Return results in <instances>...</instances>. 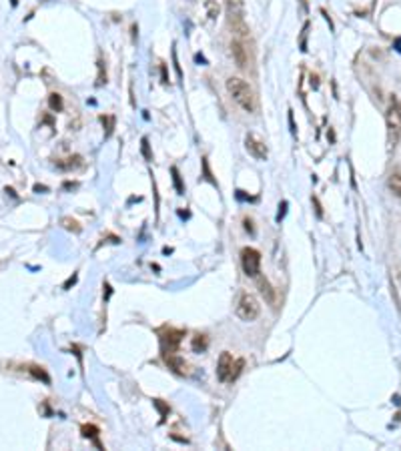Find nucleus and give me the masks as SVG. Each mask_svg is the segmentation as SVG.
<instances>
[{
  "mask_svg": "<svg viewBox=\"0 0 401 451\" xmlns=\"http://www.w3.org/2000/svg\"><path fill=\"white\" fill-rule=\"evenodd\" d=\"M227 91L233 97V101L243 109L245 113H255L257 111V97L255 91L249 87V83H245L239 77H231L227 79Z\"/></svg>",
  "mask_w": 401,
  "mask_h": 451,
  "instance_id": "nucleus-1",
  "label": "nucleus"
},
{
  "mask_svg": "<svg viewBox=\"0 0 401 451\" xmlns=\"http://www.w3.org/2000/svg\"><path fill=\"white\" fill-rule=\"evenodd\" d=\"M235 313H237V317L241 321H255L259 317V313H261V305H259V301L251 293H243L239 297Z\"/></svg>",
  "mask_w": 401,
  "mask_h": 451,
  "instance_id": "nucleus-2",
  "label": "nucleus"
},
{
  "mask_svg": "<svg viewBox=\"0 0 401 451\" xmlns=\"http://www.w3.org/2000/svg\"><path fill=\"white\" fill-rule=\"evenodd\" d=\"M247 40H249V36H233V40H231V54L239 68H247L253 60Z\"/></svg>",
  "mask_w": 401,
  "mask_h": 451,
  "instance_id": "nucleus-3",
  "label": "nucleus"
},
{
  "mask_svg": "<svg viewBox=\"0 0 401 451\" xmlns=\"http://www.w3.org/2000/svg\"><path fill=\"white\" fill-rule=\"evenodd\" d=\"M241 265L247 277H259L261 273V253L253 247H245L241 251Z\"/></svg>",
  "mask_w": 401,
  "mask_h": 451,
  "instance_id": "nucleus-4",
  "label": "nucleus"
},
{
  "mask_svg": "<svg viewBox=\"0 0 401 451\" xmlns=\"http://www.w3.org/2000/svg\"><path fill=\"white\" fill-rule=\"evenodd\" d=\"M158 335H160V343H163V353H171V351L179 349V345L185 337V331L175 329V327H165Z\"/></svg>",
  "mask_w": 401,
  "mask_h": 451,
  "instance_id": "nucleus-5",
  "label": "nucleus"
},
{
  "mask_svg": "<svg viewBox=\"0 0 401 451\" xmlns=\"http://www.w3.org/2000/svg\"><path fill=\"white\" fill-rule=\"evenodd\" d=\"M245 148H247V153H249L253 159H257V161H267V146H265V142H263L257 134L247 132V136H245Z\"/></svg>",
  "mask_w": 401,
  "mask_h": 451,
  "instance_id": "nucleus-6",
  "label": "nucleus"
},
{
  "mask_svg": "<svg viewBox=\"0 0 401 451\" xmlns=\"http://www.w3.org/2000/svg\"><path fill=\"white\" fill-rule=\"evenodd\" d=\"M233 355L231 353H221V357H219V363H217V379L221 381V383H229V379H231V369H233Z\"/></svg>",
  "mask_w": 401,
  "mask_h": 451,
  "instance_id": "nucleus-7",
  "label": "nucleus"
},
{
  "mask_svg": "<svg viewBox=\"0 0 401 451\" xmlns=\"http://www.w3.org/2000/svg\"><path fill=\"white\" fill-rule=\"evenodd\" d=\"M163 359H165V363L169 365V369H173L177 375H187V373H189V365H187V361H185L181 355H177L175 351H171V353H163Z\"/></svg>",
  "mask_w": 401,
  "mask_h": 451,
  "instance_id": "nucleus-8",
  "label": "nucleus"
},
{
  "mask_svg": "<svg viewBox=\"0 0 401 451\" xmlns=\"http://www.w3.org/2000/svg\"><path fill=\"white\" fill-rule=\"evenodd\" d=\"M83 437H87V439H91L95 445H97V449H103V443H101V439H99V427L97 425H83Z\"/></svg>",
  "mask_w": 401,
  "mask_h": 451,
  "instance_id": "nucleus-9",
  "label": "nucleus"
},
{
  "mask_svg": "<svg viewBox=\"0 0 401 451\" xmlns=\"http://www.w3.org/2000/svg\"><path fill=\"white\" fill-rule=\"evenodd\" d=\"M259 287H261V295L269 301L271 305H275V301H277V291L269 285V281H267V279H259Z\"/></svg>",
  "mask_w": 401,
  "mask_h": 451,
  "instance_id": "nucleus-10",
  "label": "nucleus"
},
{
  "mask_svg": "<svg viewBox=\"0 0 401 451\" xmlns=\"http://www.w3.org/2000/svg\"><path fill=\"white\" fill-rule=\"evenodd\" d=\"M207 347H209V339H207V335L197 333V335L191 339V349H193L195 353H203V351H207Z\"/></svg>",
  "mask_w": 401,
  "mask_h": 451,
  "instance_id": "nucleus-11",
  "label": "nucleus"
},
{
  "mask_svg": "<svg viewBox=\"0 0 401 451\" xmlns=\"http://www.w3.org/2000/svg\"><path fill=\"white\" fill-rule=\"evenodd\" d=\"M26 371L32 375L34 379H40L42 383H50V377H48V373L44 371V367H38V365H26Z\"/></svg>",
  "mask_w": 401,
  "mask_h": 451,
  "instance_id": "nucleus-12",
  "label": "nucleus"
},
{
  "mask_svg": "<svg viewBox=\"0 0 401 451\" xmlns=\"http://www.w3.org/2000/svg\"><path fill=\"white\" fill-rule=\"evenodd\" d=\"M387 187H389V191H391L397 199H401V175H399V173H393V175L389 177Z\"/></svg>",
  "mask_w": 401,
  "mask_h": 451,
  "instance_id": "nucleus-13",
  "label": "nucleus"
},
{
  "mask_svg": "<svg viewBox=\"0 0 401 451\" xmlns=\"http://www.w3.org/2000/svg\"><path fill=\"white\" fill-rule=\"evenodd\" d=\"M171 175H173V183H175L177 193H179V195H183V193H185V185H183V179H181L179 169H177V167H173V169H171Z\"/></svg>",
  "mask_w": 401,
  "mask_h": 451,
  "instance_id": "nucleus-14",
  "label": "nucleus"
},
{
  "mask_svg": "<svg viewBox=\"0 0 401 451\" xmlns=\"http://www.w3.org/2000/svg\"><path fill=\"white\" fill-rule=\"evenodd\" d=\"M243 367H245V359H235L233 361V369H231V379L229 381H235L239 375H241V371H243Z\"/></svg>",
  "mask_w": 401,
  "mask_h": 451,
  "instance_id": "nucleus-15",
  "label": "nucleus"
},
{
  "mask_svg": "<svg viewBox=\"0 0 401 451\" xmlns=\"http://www.w3.org/2000/svg\"><path fill=\"white\" fill-rule=\"evenodd\" d=\"M48 105H50V109H52V111L60 113V111H62V97H60V95H56V93H52V95H50V99H48Z\"/></svg>",
  "mask_w": 401,
  "mask_h": 451,
  "instance_id": "nucleus-16",
  "label": "nucleus"
},
{
  "mask_svg": "<svg viewBox=\"0 0 401 451\" xmlns=\"http://www.w3.org/2000/svg\"><path fill=\"white\" fill-rule=\"evenodd\" d=\"M62 225H64V229H68V231H74V233H80V225L74 221V219H68V217H64L62 219Z\"/></svg>",
  "mask_w": 401,
  "mask_h": 451,
  "instance_id": "nucleus-17",
  "label": "nucleus"
},
{
  "mask_svg": "<svg viewBox=\"0 0 401 451\" xmlns=\"http://www.w3.org/2000/svg\"><path fill=\"white\" fill-rule=\"evenodd\" d=\"M68 163H58L60 169H74V167H80L83 165V159L80 157H72V159H66Z\"/></svg>",
  "mask_w": 401,
  "mask_h": 451,
  "instance_id": "nucleus-18",
  "label": "nucleus"
},
{
  "mask_svg": "<svg viewBox=\"0 0 401 451\" xmlns=\"http://www.w3.org/2000/svg\"><path fill=\"white\" fill-rule=\"evenodd\" d=\"M99 81H97V85H105L107 83V70H105V62H103V58H99Z\"/></svg>",
  "mask_w": 401,
  "mask_h": 451,
  "instance_id": "nucleus-19",
  "label": "nucleus"
},
{
  "mask_svg": "<svg viewBox=\"0 0 401 451\" xmlns=\"http://www.w3.org/2000/svg\"><path fill=\"white\" fill-rule=\"evenodd\" d=\"M103 124H107V136L113 134V128H115V116H101Z\"/></svg>",
  "mask_w": 401,
  "mask_h": 451,
  "instance_id": "nucleus-20",
  "label": "nucleus"
},
{
  "mask_svg": "<svg viewBox=\"0 0 401 451\" xmlns=\"http://www.w3.org/2000/svg\"><path fill=\"white\" fill-rule=\"evenodd\" d=\"M152 403H154V405H156V409H158V411H160V417H163V421H165V417H167V415H169V407H167V405H165V403H163V401H160V399H154V401H152Z\"/></svg>",
  "mask_w": 401,
  "mask_h": 451,
  "instance_id": "nucleus-21",
  "label": "nucleus"
},
{
  "mask_svg": "<svg viewBox=\"0 0 401 451\" xmlns=\"http://www.w3.org/2000/svg\"><path fill=\"white\" fill-rule=\"evenodd\" d=\"M140 144H142V155H144V159H146V161H152V155H150V146H148V138L144 136V138L140 140Z\"/></svg>",
  "mask_w": 401,
  "mask_h": 451,
  "instance_id": "nucleus-22",
  "label": "nucleus"
},
{
  "mask_svg": "<svg viewBox=\"0 0 401 451\" xmlns=\"http://www.w3.org/2000/svg\"><path fill=\"white\" fill-rule=\"evenodd\" d=\"M391 113H393V116L401 122V101H393V103H391Z\"/></svg>",
  "mask_w": 401,
  "mask_h": 451,
  "instance_id": "nucleus-23",
  "label": "nucleus"
},
{
  "mask_svg": "<svg viewBox=\"0 0 401 451\" xmlns=\"http://www.w3.org/2000/svg\"><path fill=\"white\" fill-rule=\"evenodd\" d=\"M173 64H175V70H177V74H179V79H183V70H181L179 58H177V50H173Z\"/></svg>",
  "mask_w": 401,
  "mask_h": 451,
  "instance_id": "nucleus-24",
  "label": "nucleus"
},
{
  "mask_svg": "<svg viewBox=\"0 0 401 451\" xmlns=\"http://www.w3.org/2000/svg\"><path fill=\"white\" fill-rule=\"evenodd\" d=\"M203 169H205V175H207V181H211L213 185H217V181L213 179V175H211V171H209V163H207V159H203Z\"/></svg>",
  "mask_w": 401,
  "mask_h": 451,
  "instance_id": "nucleus-25",
  "label": "nucleus"
},
{
  "mask_svg": "<svg viewBox=\"0 0 401 451\" xmlns=\"http://www.w3.org/2000/svg\"><path fill=\"white\" fill-rule=\"evenodd\" d=\"M160 81H163V85L169 83V77H167V64L160 62Z\"/></svg>",
  "mask_w": 401,
  "mask_h": 451,
  "instance_id": "nucleus-26",
  "label": "nucleus"
},
{
  "mask_svg": "<svg viewBox=\"0 0 401 451\" xmlns=\"http://www.w3.org/2000/svg\"><path fill=\"white\" fill-rule=\"evenodd\" d=\"M311 201H313V205H315V211H317V217H323V209H321V205H319V201H317V197H311Z\"/></svg>",
  "mask_w": 401,
  "mask_h": 451,
  "instance_id": "nucleus-27",
  "label": "nucleus"
},
{
  "mask_svg": "<svg viewBox=\"0 0 401 451\" xmlns=\"http://www.w3.org/2000/svg\"><path fill=\"white\" fill-rule=\"evenodd\" d=\"M243 223H245V231H249V233H253V231H255V229H253V221H251V219H245Z\"/></svg>",
  "mask_w": 401,
  "mask_h": 451,
  "instance_id": "nucleus-28",
  "label": "nucleus"
},
{
  "mask_svg": "<svg viewBox=\"0 0 401 451\" xmlns=\"http://www.w3.org/2000/svg\"><path fill=\"white\" fill-rule=\"evenodd\" d=\"M279 209H281V211H279V215H277V221H281V219H283V215H285V209H287V203L283 201V203L279 205Z\"/></svg>",
  "mask_w": 401,
  "mask_h": 451,
  "instance_id": "nucleus-29",
  "label": "nucleus"
},
{
  "mask_svg": "<svg viewBox=\"0 0 401 451\" xmlns=\"http://www.w3.org/2000/svg\"><path fill=\"white\" fill-rule=\"evenodd\" d=\"M74 281H76V275H72V277H70V279H68V281H66V285H64V289H68V287H70V285H72V283H74Z\"/></svg>",
  "mask_w": 401,
  "mask_h": 451,
  "instance_id": "nucleus-30",
  "label": "nucleus"
}]
</instances>
